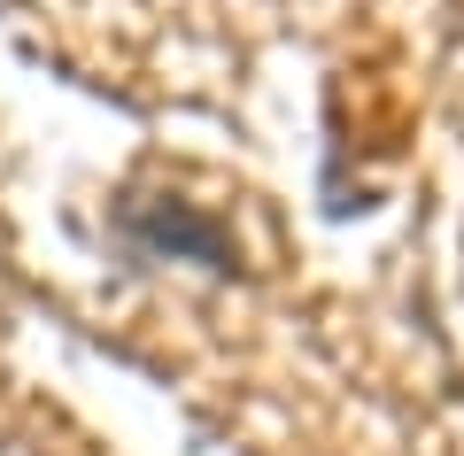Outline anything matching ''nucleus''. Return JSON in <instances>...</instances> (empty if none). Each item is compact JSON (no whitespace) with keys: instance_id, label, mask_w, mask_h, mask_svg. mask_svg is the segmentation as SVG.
Instances as JSON below:
<instances>
[{"instance_id":"obj_1","label":"nucleus","mask_w":464,"mask_h":456,"mask_svg":"<svg viewBox=\"0 0 464 456\" xmlns=\"http://www.w3.org/2000/svg\"><path fill=\"white\" fill-rule=\"evenodd\" d=\"M124 232H132L148 256L194 263V271H209V278H240V240H232V225L209 217L201 201H179V194L124 201Z\"/></svg>"}]
</instances>
